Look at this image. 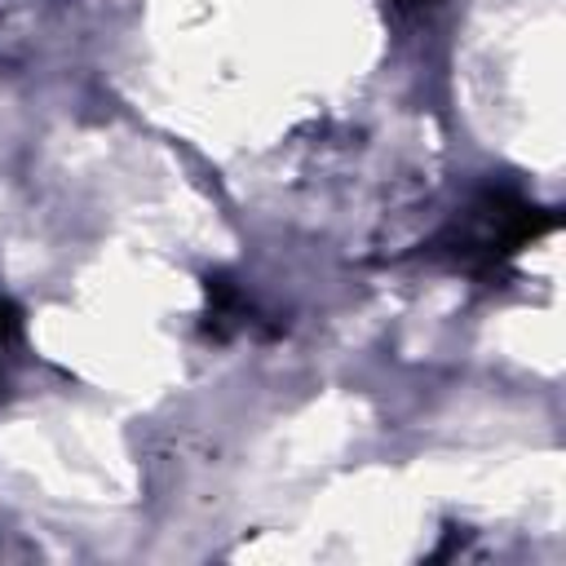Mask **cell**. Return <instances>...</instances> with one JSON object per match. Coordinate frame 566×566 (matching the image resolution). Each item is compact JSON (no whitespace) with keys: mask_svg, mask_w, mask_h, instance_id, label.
Listing matches in <instances>:
<instances>
[{"mask_svg":"<svg viewBox=\"0 0 566 566\" xmlns=\"http://www.w3.org/2000/svg\"><path fill=\"white\" fill-rule=\"evenodd\" d=\"M429 4H438V0H394V9H402V13H420Z\"/></svg>","mask_w":566,"mask_h":566,"instance_id":"3957f363","label":"cell"},{"mask_svg":"<svg viewBox=\"0 0 566 566\" xmlns=\"http://www.w3.org/2000/svg\"><path fill=\"white\" fill-rule=\"evenodd\" d=\"M18 336H22V310L0 292V349H4V345H13Z\"/></svg>","mask_w":566,"mask_h":566,"instance_id":"7a4b0ae2","label":"cell"},{"mask_svg":"<svg viewBox=\"0 0 566 566\" xmlns=\"http://www.w3.org/2000/svg\"><path fill=\"white\" fill-rule=\"evenodd\" d=\"M548 230H553V212L548 208H535V203H526L513 190H486L469 208L464 226H455L447 239H451L455 261H464L473 274L491 279L522 248H531L535 239H544Z\"/></svg>","mask_w":566,"mask_h":566,"instance_id":"6da1fadb","label":"cell"}]
</instances>
